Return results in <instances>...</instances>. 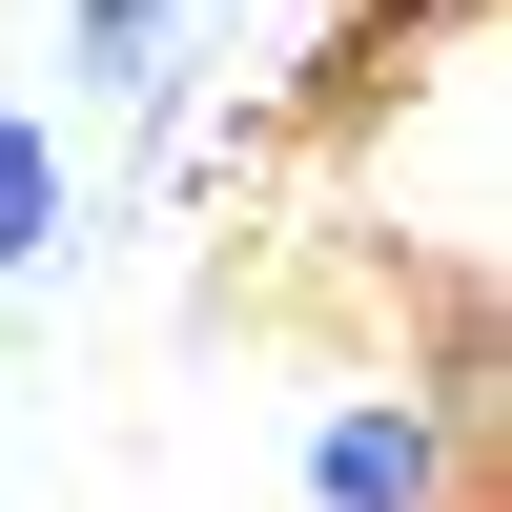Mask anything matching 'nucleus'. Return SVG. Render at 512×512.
Segmentation results:
<instances>
[{
	"label": "nucleus",
	"mask_w": 512,
	"mask_h": 512,
	"mask_svg": "<svg viewBox=\"0 0 512 512\" xmlns=\"http://www.w3.org/2000/svg\"><path fill=\"white\" fill-rule=\"evenodd\" d=\"M82 246H103V226H82V185H62V123L0 103V308H21V287H62Z\"/></svg>",
	"instance_id": "obj_2"
},
{
	"label": "nucleus",
	"mask_w": 512,
	"mask_h": 512,
	"mask_svg": "<svg viewBox=\"0 0 512 512\" xmlns=\"http://www.w3.org/2000/svg\"><path fill=\"white\" fill-rule=\"evenodd\" d=\"M0 369H21V308H0Z\"/></svg>",
	"instance_id": "obj_3"
},
{
	"label": "nucleus",
	"mask_w": 512,
	"mask_h": 512,
	"mask_svg": "<svg viewBox=\"0 0 512 512\" xmlns=\"http://www.w3.org/2000/svg\"><path fill=\"white\" fill-rule=\"evenodd\" d=\"M308 512H451V390H349L308 431Z\"/></svg>",
	"instance_id": "obj_1"
}]
</instances>
